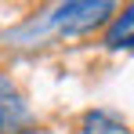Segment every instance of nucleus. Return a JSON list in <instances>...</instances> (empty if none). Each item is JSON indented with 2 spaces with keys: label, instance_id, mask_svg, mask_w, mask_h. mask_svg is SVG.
Instances as JSON below:
<instances>
[{
  "label": "nucleus",
  "instance_id": "7ed1b4c3",
  "mask_svg": "<svg viewBox=\"0 0 134 134\" xmlns=\"http://www.w3.org/2000/svg\"><path fill=\"white\" fill-rule=\"evenodd\" d=\"M102 44L109 47V51L134 47V4L123 7L120 15H112V22L105 25V33H102Z\"/></svg>",
  "mask_w": 134,
  "mask_h": 134
},
{
  "label": "nucleus",
  "instance_id": "f03ea898",
  "mask_svg": "<svg viewBox=\"0 0 134 134\" xmlns=\"http://www.w3.org/2000/svg\"><path fill=\"white\" fill-rule=\"evenodd\" d=\"M112 15H116V4L109 0H98V4H65V7H58V15H54V22L62 25V33H87L94 25H109Z\"/></svg>",
  "mask_w": 134,
  "mask_h": 134
},
{
  "label": "nucleus",
  "instance_id": "20e7f679",
  "mask_svg": "<svg viewBox=\"0 0 134 134\" xmlns=\"http://www.w3.org/2000/svg\"><path fill=\"white\" fill-rule=\"evenodd\" d=\"M80 134H127V120L112 109H87L80 120Z\"/></svg>",
  "mask_w": 134,
  "mask_h": 134
},
{
  "label": "nucleus",
  "instance_id": "f257e3e1",
  "mask_svg": "<svg viewBox=\"0 0 134 134\" xmlns=\"http://www.w3.org/2000/svg\"><path fill=\"white\" fill-rule=\"evenodd\" d=\"M33 127H36V116L25 105V94L0 69V134H29Z\"/></svg>",
  "mask_w": 134,
  "mask_h": 134
}]
</instances>
